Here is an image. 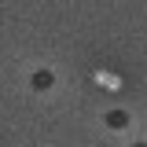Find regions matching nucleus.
I'll return each instance as SVG.
<instances>
[{
	"label": "nucleus",
	"instance_id": "obj_1",
	"mask_svg": "<svg viewBox=\"0 0 147 147\" xmlns=\"http://www.w3.org/2000/svg\"><path fill=\"white\" fill-rule=\"evenodd\" d=\"M92 81H96L99 88H110V92H114V88H121V77H114L110 70H96V74H92Z\"/></svg>",
	"mask_w": 147,
	"mask_h": 147
},
{
	"label": "nucleus",
	"instance_id": "obj_2",
	"mask_svg": "<svg viewBox=\"0 0 147 147\" xmlns=\"http://www.w3.org/2000/svg\"><path fill=\"white\" fill-rule=\"evenodd\" d=\"M52 85V74L48 70H37V77H33V88H48Z\"/></svg>",
	"mask_w": 147,
	"mask_h": 147
},
{
	"label": "nucleus",
	"instance_id": "obj_3",
	"mask_svg": "<svg viewBox=\"0 0 147 147\" xmlns=\"http://www.w3.org/2000/svg\"><path fill=\"white\" fill-rule=\"evenodd\" d=\"M107 125H114V129H125V125H129V118H125V114H118V110H114V114L107 118Z\"/></svg>",
	"mask_w": 147,
	"mask_h": 147
}]
</instances>
